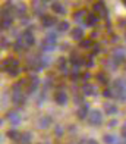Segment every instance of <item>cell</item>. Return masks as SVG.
<instances>
[{
    "label": "cell",
    "mask_w": 126,
    "mask_h": 144,
    "mask_svg": "<svg viewBox=\"0 0 126 144\" xmlns=\"http://www.w3.org/2000/svg\"><path fill=\"white\" fill-rule=\"evenodd\" d=\"M22 84H24V81L21 82V84H15L13 88H12V102L15 103V104H18V106H22V104H25V94L22 93Z\"/></svg>",
    "instance_id": "cell-1"
},
{
    "label": "cell",
    "mask_w": 126,
    "mask_h": 144,
    "mask_svg": "<svg viewBox=\"0 0 126 144\" xmlns=\"http://www.w3.org/2000/svg\"><path fill=\"white\" fill-rule=\"evenodd\" d=\"M3 69L6 71L9 75L12 76H16L19 74V68H18V60L13 59V57H9L6 60L3 62Z\"/></svg>",
    "instance_id": "cell-2"
},
{
    "label": "cell",
    "mask_w": 126,
    "mask_h": 144,
    "mask_svg": "<svg viewBox=\"0 0 126 144\" xmlns=\"http://www.w3.org/2000/svg\"><path fill=\"white\" fill-rule=\"evenodd\" d=\"M103 122V115H101V112L100 110H91L90 112V115H88V123H91V125H100V123Z\"/></svg>",
    "instance_id": "cell-3"
},
{
    "label": "cell",
    "mask_w": 126,
    "mask_h": 144,
    "mask_svg": "<svg viewBox=\"0 0 126 144\" xmlns=\"http://www.w3.org/2000/svg\"><path fill=\"white\" fill-rule=\"evenodd\" d=\"M6 118L13 126H16V125L21 123V116H19V113H18L16 110H9V112L6 113Z\"/></svg>",
    "instance_id": "cell-4"
},
{
    "label": "cell",
    "mask_w": 126,
    "mask_h": 144,
    "mask_svg": "<svg viewBox=\"0 0 126 144\" xmlns=\"http://www.w3.org/2000/svg\"><path fill=\"white\" fill-rule=\"evenodd\" d=\"M21 38L24 40V43H25V46H27V47L32 46V44L35 43L34 35H32V33H31V31H25V33H24V34L21 35Z\"/></svg>",
    "instance_id": "cell-5"
},
{
    "label": "cell",
    "mask_w": 126,
    "mask_h": 144,
    "mask_svg": "<svg viewBox=\"0 0 126 144\" xmlns=\"http://www.w3.org/2000/svg\"><path fill=\"white\" fill-rule=\"evenodd\" d=\"M54 100H56L57 104L65 106V104H66V102H68V96H66V93H65V91H57L56 96H54Z\"/></svg>",
    "instance_id": "cell-6"
},
{
    "label": "cell",
    "mask_w": 126,
    "mask_h": 144,
    "mask_svg": "<svg viewBox=\"0 0 126 144\" xmlns=\"http://www.w3.org/2000/svg\"><path fill=\"white\" fill-rule=\"evenodd\" d=\"M76 115L79 119H85V118H88V104L87 103H82L81 106H79V109L76 110Z\"/></svg>",
    "instance_id": "cell-7"
},
{
    "label": "cell",
    "mask_w": 126,
    "mask_h": 144,
    "mask_svg": "<svg viewBox=\"0 0 126 144\" xmlns=\"http://www.w3.org/2000/svg\"><path fill=\"white\" fill-rule=\"evenodd\" d=\"M38 84H40V79H38L35 75H32L31 76V84H29L28 88H27V93H28V94L34 93L35 90H37V87H38Z\"/></svg>",
    "instance_id": "cell-8"
},
{
    "label": "cell",
    "mask_w": 126,
    "mask_h": 144,
    "mask_svg": "<svg viewBox=\"0 0 126 144\" xmlns=\"http://www.w3.org/2000/svg\"><path fill=\"white\" fill-rule=\"evenodd\" d=\"M113 59L117 62V63H119V62H122L123 59H125V52H123L122 49H116V50L113 52Z\"/></svg>",
    "instance_id": "cell-9"
},
{
    "label": "cell",
    "mask_w": 126,
    "mask_h": 144,
    "mask_svg": "<svg viewBox=\"0 0 126 144\" xmlns=\"http://www.w3.org/2000/svg\"><path fill=\"white\" fill-rule=\"evenodd\" d=\"M82 91H84L85 96H95V94H97L95 88H94L92 85H90V84H84V87H82Z\"/></svg>",
    "instance_id": "cell-10"
},
{
    "label": "cell",
    "mask_w": 126,
    "mask_h": 144,
    "mask_svg": "<svg viewBox=\"0 0 126 144\" xmlns=\"http://www.w3.org/2000/svg\"><path fill=\"white\" fill-rule=\"evenodd\" d=\"M53 24H56V19L53 16H50V15H44L43 16V25L44 27H51Z\"/></svg>",
    "instance_id": "cell-11"
},
{
    "label": "cell",
    "mask_w": 126,
    "mask_h": 144,
    "mask_svg": "<svg viewBox=\"0 0 126 144\" xmlns=\"http://www.w3.org/2000/svg\"><path fill=\"white\" fill-rule=\"evenodd\" d=\"M94 12H97V13H101V15H106V6L103 2H97L95 5H94Z\"/></svg>",
    "instance_id": "cell-12"
},
{
    "label": "cell",
    "mask_w": 126,
    "mask_h": 144,
    "mask_svg": "<svg viewBox=\"0 0 126 144\" xmlns=\"http://www.w3.org/2000/svg\"><path fill=\"white\" fill-rule=\"evenodd\" d=\"M32 7H34V12L37 15H43V12H44V7L41 6V0H35L34 3H32Z\"/></svg>",
    "instance_id": "cell-13"
},
{
    "label": "cell",
    "mask_w": 126,
    "mask_h": 144,
    "mask_svg": "<svg viewBox=\"0 0 126 144\" xmlns=\"http://www.w3.org/2000/svg\"><path fill=\"white\" fill-rule=\"evenodd\" d=\"M70 62L75 65V66H79V65H82L84 63V59L81 57L79 55H75V53H72V56H70Z\"/></svg>",
    "instance_id": "cell-14"
},
{
    "label": "cell",
    "mask_w": 126,
    "mask_h": 144,
    "mask_svg": "<svg viewBox=\"0 0 126 144\" xmlns=\"http://www.w3.org/2000/svg\"><path fill=\"white\" fill-rule=\"evenodd\" d=\"M31 134L29 132H24L21 134V138H19V144H31Z\"/></svg>",
    "instance_id": "cell-15"
},
{
    "label": "cell",
    "mask_w": 126,
    "mask_h": 144,
    "mask_svg": "<svg viewBox=\"0 0 126 144\" xmlns=\"http://www.w3.org/2000/svg\"><path fill=\"white\" fill-rule=\"evenodd\" d=\"M85 22H87V25L92 27V25H95V24H97V16H95L94 13H88V16L85 18Z\"/></svg>",
    "instance_id": "cell-16"
},
{
    "label": "cell",
    "mask_w": 126,
    "mask_h": 144,
    "mask_svg": "<svg viewBox=\"0 0 126 144\" xmlns=\"http://www.w3.org/2000/svg\"><path fill=\"white\" fill-rule=\"evenodd\" d=\"M103 141H104L106 144H117V138L114 137V135L106 134L104 137H103Z\"/></svg>",
    "instance_id": "cell-17"
},
{
    "label": "cell",
    "mask_w": 126,
    "mask_h": 144,
    "mask_svg": "<svg viewBox=\"0 0 126 144\" xmlns=\"http://www.w3.org/2000/svg\"><path fill=\"white\" fill-rule=\"evenodd\" d=\"M82 35H84L82 28H75V29L72 31V37H73L75 40H82Z\"/></svg>",
    "instance_id": "cell-18"
},
{
    "label": "cell",
    "mask_w": 126,
    "mask_h": 144,
    "mask_svg": "<svg viewBox=\"0 0 126 144\" xmlns=\"http://www.w3.org/2000/svg\"><path fill=\"white\" fill-rule=\"evenodd\" d=\"M50 122H51V119H50L49 116H44L38 121V126H40V128H47L50 125Z\"/></svg>",
    "instance_id": "cell-19"
},
{
    "label": "cell",
    "mask_w": 126,
    "mask_h": 144,
    "mask_svg": "<svg viewBox=\"0 0 126 144\" xmlns=\"http://www.w3.org/2000/svg\"><path fill=\"white\" fill-rule=\"evenodd\" d=\"M7 137L12 138V140H15V141H18V140L21 138V134L18 132V130H10L9 132H7Z\"/></svg>",
    "instance_id": "cell-20"
},
{
    "label": "cell",
    "mask_w": 126,
    "mask_h": 144,
    "mask_svg": "<svg viewBox=\"0 0 126 144\" xmlns=\"http://www.w3.org/2000/svg\"><path fill=\"white\" fill-rule=\"evenodd\" d=\"M59 69H60L62 74H69V71H68V68H66V60H65L63 57L59 60Z\"/></svg>",
    "instance_id": "cell-21"
},
{
    "label": "cell",
    "mask_w": 126,
    "mask_h": 144,
    "mask_svg": "<svg viewBox=\"0 0 126 144\" xmlns=\"http://www.w3.org/2000/svg\"><path fill=\"white\" fill-rule=\"evenodd\" d=\"M117 112V107L114 104H106V113L107 115H114Z\"/></svg>",
    "instance_id": "cell-22"
},
{
    "label": "cell",
    "mask_w": 126,
    "mask_h": 144,
    "mask_svg": "<svg viewBox=\"0 0 126 144\" xmlns=\"http://www.w3.org/2000/svg\"><path fill=\"white\" fill-rule=\"evenodd\" d=\"M56 40H57V35L56 34H49L47 37H46V43H49V44H53L54 46V43H56Z\"/></svg>",
    "instance_id": "cell-23"
},
{
    "label": "cell",
    "mask_w": 126,
    "mask_h": 144,
    "mask_svg": "<svg viewBox=\"0 0 126 144\" xmlns=\"http://www.w3.org/2000/svg\"><path fill=\"white\" fill-rule=\"evenodd\" d=\"M53 10L57 12V13H65V7L60 3H53Z\"/></svg>",
    "instance_id": "cell-24"
},
{
    "label": "cell",
    "mask_w": 126,
    "mask_h": 144,
    "mask_svg": "<svg viewBox=\"0 0 126 144\" xmlns=\"http://www.w3.org/2000/svg\"><path fill=\"white\" fill-rule=\"evenodd\" d=\"M97 79L101 82V84H107V82H109V79H107V76H106L104 74H98V75H97Z\"/></svg>",
    "instance_id": "cell-25"
},
{
    "label": "cell",
    "mask_w": 126,
    "mask_h": 144,
    "mask_svg": "<svg viewBox=\"0 0 126 144\" xmlns=\"http://www.w3.org/2000/svg\"><path fill=\"white\" fill-rule=\"evenodd\" d=\"M84 13H85L84 10H79L78 13H75V15H73V19H75V21H78V22H81V19H82Z\"/></svg>",
    "instance_id": "cell-26"
},
{
    "label": "cell",
    "mask_w": 126,
    "mask_h": 144,
    "mask_svg": "<svg viewBox=\"0 0 126 144\" xmlns=\"http://www.w3.org/2000/svg\"><path fill=\"white\" fill-rule=\"evenodd\" d=\"M91 44H92L91 40H82V41H81V47H84V49H88Z\"/></svg>",
    "instance_id": "cell-27"
},
{
    "label": "cell",
    "mask_w": 126,
    "mask_h": 144,
    "mask_svg": "<svg viewBox=\"0 0 126 144\" xmlns=\"http://www.w3.org/2000/svg\"><path fill=\"white\" fill-rule=\"evenodd\" d=\"M16 10H18V13L21 15H25V10H27V7L24 6V5H19V6H16Z\"/></svg>",
    "instance_id": "cell-28"
},
{
    "label": "cell",
    "mask_w": 126,
    "mask_h": 144,
    "mask_svg": "<svg viewBox=\"0 0 126 144\" xmlns=\"http://www.w3.org/2000/svg\"><path fill=\"white\" fill-rule=\"evenodd\" d=\"M69 28V24L68 22H60L59 24V31H66Z\"/></svg>",
    "instance_id": "cell-29"
},
{
    "label": "cell",
    "mask_w": 126,
    "mask_h": 144,
    "mask_svg": "<svg viewBox=\"0 0 126 144\" xmlns=\"http://www.w3.org/2000/svg\"><path fill=\"white\" fill-rule=\"evenodd\" d=\"M70 76H72V79H78V78H79V71H78V66L73 69V71H72Z\"/></svg>",
    "instance_id": "cell-30"
},
{
    "label": "cell",
    "mask_w": 126,
    "mask_h": 144,
    "mask_svg": "<svg viewBox=\"0 0 126 144\" xmlns=\"http://www.w3.org/2000/svg\"><path fill=\"white\" fill-rule=\"evenodd\" d=\"M103 94H104V97H112V96H114V94H113V90H110V88H106L104 91H103Z\"/></svg>",
    "instance_id": "cell-31"
},
{
    "label": "cell",
    "mask_w": 126,
    "mask_h": 144,
    "mask_svg": "<svg viewBox=\"0 0 126 144\" xmlns=\"http://www.w3.org/2000/svg\"><path fill=\"white\" fill-rule=\"evenodd\" d=\"M54 132H56V135H57V137H60V135L63 134V128L57 125V126H56V130H54Z\"/></svg>",
    "instance_id": "cell-32"
},
{
    "label": "cell",
    "mask_w": 126,
    "mask_h": 144,
    "mask_svg": "<svg viewBox=\"0 0 126 144\" xmlns=\"http://www.w3.org/2000/svg\"><path fill=\"white\" fill-rule=\"evenodd\" d=\"M75 103H76V104H82V97L75 96Z\"/></svg>",
    "instance_id": "cell-33"
},
{
    "label": "cell",
    "mask_w": 126,
    "mask_h": 144,
    "mask_svg": "<svg viewBox=\"0 0 126 144\" xmlns=\"http://www.w3.org/2000/svg\"><path fill=\"white\" fill-rule=\"evenodd\" d=\"M98 52H100V46H98V44H95V46H94V49H92V53L95 55V53H98Z\"/></svg>",
    "instance_id": "cell-34"
},
{
    "label": "cell",
    "mask_w": 126,
    "mask_h": 144,
    "mask_svg": "<svg viewBox=\"0 0 126 144\" xmlns=\"http://www.w3.org/2000/svg\"><path fill=\"white\" fill-rule=\"evenodd\" d=\"M122 137L126 138V125L123 126V128H122Z\"/></svg>",
    "instance_id": "cell-35"
},
{
    "label": "cell",
    "mask_w": 126,
    "mask_h": 144,
    "mask_svg": "<svg viewBox=\"0 0 126 144\" xmlns=\"http://www.w3.org/2000/svg\"><path fill=\"white\" fill-rule=\"evenodd\" d=\"M85 63H87V65H88V66H92V60H91V57H90V59H88V60H85Z\"/></svg>",
    "instance_id": "cell-36"
},
{
    "label": "cell",
    "mask_w": 126,
    "mask_h": 144,
    "mask_svg": "<svg viewBox=\"0 0 126 144\" xmlns=\"http://www.w3.org/2000/svg\"><path fill=\"white\" fill-rule=\"evenodd\" d=\"M116 121H110V122H109V126H114V125H116Z\"/></svg>",
    "instance_id": "cell-37"
},
{
    "label": "cell",
    "mask_w": 126,
    "mask_h": 144,
    "mask_svg": "<svg viewBox=\"0 0 126 144\" xmlns=\"http://www.w3.org/2000/svg\"><path fill=\"white\" fill-rule=\"evenodd\" d=\"M88 144H98L95 140H88Z\"/></svg>",
    "instance_id": "cell-38"
},
{
    "label": "cell",
    "mask_w": 126,
    "mask_h": 144,
    "mask_svg": "<svg viewBox=\"0 0 126 144\" xmlns=\"http://www.w3.org/2000/svg\"><path fill=\"white\" fill-rule=\"evenodd\" d=\"M123 93H126V82H125V87H123Z\"/></svg>",
    "instance_id": "cell-39"
},
{
    "label": "cell",
    "mask_w": 126,
    "mask_h": 144,
    "mask_svg": "<svg viewBox=\"0 0 126 144\" xmlns=\"http://www.w3.org/2000/svg\"><path fill=\"white\" fill-rule=\"evenodd\" d=\"M123 3H125V5H126V0H123Z\"/></svg>",
    "instance_id": "cell-40"
},
{
    "label": "cell",
    "mask_w": 126,
    "mask_h": 144,
    "mask_svg": "<svg viewBox=\"0 0 126 144\" xmlns=\"http://www.w3.org/2000/svg\"><path fill=\"white\" fill-rule=\"evenodd\" d=\"M43 2H47V0H43Z\"/></svg>",
    "instance_id": "cell-41"
},
{
    "label": "cell",
    "mask_w": 126,
    "mask_h": 144,
    "mask_svg": "<svg viewBox=\"0 0 126 144\" xmlns=\"http://www.w3.org/2000/svg\"><path fill=\"white\" fill-rule=\"evenodd\" d=\"M125 144H126V143H125Z\"/></svg>",
    "instance_id": "cell-42"
}]
</instances>
